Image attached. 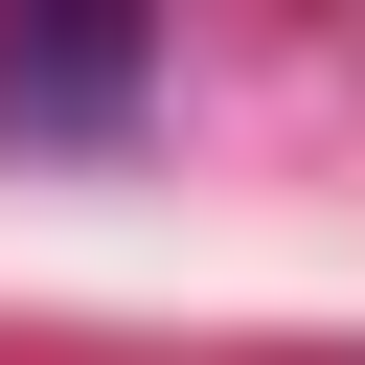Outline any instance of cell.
<instances>
[{"label":"cell","instance_id":"6da1fadb","mask_svg":"<svg viewBox=\"0 0 365 365\" xmlns=\"http://www.w3.org/2000/svg\"><path fill=\"white\" fill-rule=\"evenodd\" d=\"M137 91H160L137 23H23V46H0V114H23V137H114Z\"/></svg>","mask_w":365,"mask_h":365}]
</instances>
